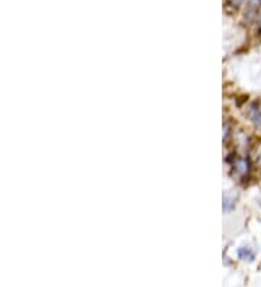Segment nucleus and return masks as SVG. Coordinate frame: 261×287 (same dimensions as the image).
Wrapping results in <instances>:
<instances>
[{"instance_id": "3", "label": "nucleus", "mask_w": 261, "mask_h": 287, "mask_svg": "<svg viewBox=\"0 0 261 287\" xmlns=\"http://www.w3.org/2000/svg\"><path fill=\"white\" fill-rule=\"evenodd\" d=\"M231 2H232V3H234V5H236V6H238V5H241V3H243V0H231Z\"/></svg>"}, {"instance_id": "2", "label": "nucleus", "mask_w": 261, "mask_h": 287, "mask_svg": "<svg viewBox=\"0 0 261 287\" xmlns=\"http://www.w3.org/2000/svg\"><path fill=\"white\" fill-rule=\"evenodd\" d=\"M238 255H239L241 260H248V261H253L254 257H255V254H254L250 248H241V250L238 251Z\"/></svg>"}, {"instance_id": "5", "label": "nucleus", "mask_w": 261, "mask_h": 287, "mask_svg": "<svg viewBox=\"0 0 261 287\" xmlns=\"http://www.w3.org/2000/svg\"><path fill=\"white\" fill-rule=\"evenodd\" d=\"M260 161H261V154H260Z\"/></svg>"}, {"instance_id": "4", "label": "nucleus", "mask_w": 261, "mask_h": 287, "mask_svg": "<svg viewBox=\"0 0 261 287\" xmlns=\"http://www.w3.org/2000/svg\"><path fill=\"white\" fill-rule=\"evenodd\" d=\"M255 2H257V3H261V0H255Z\"/></svg>"}, {"instance_id": "1", "label": "nucleus", "mask_w": 261, "mask_h": 287, "mask_svg": "<svg viewBox=\"0 0 261 287\" xmlns=\"http://www.w3.org/2000/svg\"><path fill=\"white\" fill-rule=\"evenodd\" d=\"M250 118L254 122V125L258 129H261V110L257 109V108H253L251 113H250Z\"/></svg>"}]
</instances>
